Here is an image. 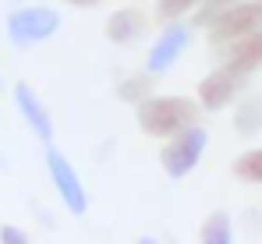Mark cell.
Instances as JSON below:
<instances>
[{
  "instance_id": "obj_7",
  "label": "cell",
  "mask_w": 262,
  "mask_h": 244,
  "mask_svg": "<svg viewBox=\"0 0 262 244\" xmlns=\"http://www.w3.org/2000/svg\"><path fill=\"white\" fill-rule=\"evenodd\" d=\"M248 81L245 75H234V71H227V68H213L206 78L199 81V106L202 110H209V114H220V110H227L230 103H237L241 99V92L248 88Z\"/></svg>"
},
{
  "instance_id": "obj_6",
  "label": "cell",
  "mask_w": 262,
  "mask_h": 244,
  "mask_svg": "<svg viewBox=\"0 0 262 244\" xmlns=\"http://www.w3.org/2000/svg\"><path fill=\"white\" fill-rule=\"evenodd\" d=\"M259 29H262V0H241L206 32V39H209V46L220 50V46H230V42L245 39Z\"/></svg>"
},
{
  "instance_id": "obj_1",
  "label": "cell",
  "mask_w": 262,
  "mask_h": 244,
  "mask_svg": "<svg viewBox=\"0 0 262 244\" xmlns=\"http://www.w3.org/2000/svg\"><path fill=\"white\" fill-rule=\"evenodd\" d=\"M135 117H138V127L149 138L167 142L181 131L195 127L199 117H202V106L191 96H149L142 106H135Z\"/></svg>"
},
{
  "instance_id": "obj_11",
  "label": "cell",
  "mask_w": 262,
  "mask_h": 244,
  "mask_svg": "<svg viewBox=\"0 0 262 244\" xmlns=\"http://www.w3.org/2000/svg\"><path fill=\"white\" fill-rule=\"evenodd\" d=\"M152 88H156V75H149L145 68L117 81V96H121L124 103H131V106H142V103H145L149 96H156Z\"/></svg>"
},
{
  "instance_id": "obj_5",
  "label": "cell",
  "mask_w": 262,
  "mask_h": 244,
  "mask_svg": "<svg viewBox=\"0 0 262 244\" xmlns=\"http://www.w3.org/2000/svg\"><path fill=\"white\" fill-rule=\"evenodd\" d=\"M191 32H195V25L191 21H167L163 25V32L156 36V42L149 46V53H145V71L149 75H167V71H174L177 60L184 57V50H188V42H191Z\"/></svg>"
},
{
  "instance_id": "obj_13",
  "label": "cell",
  "mask_w": 262,
  "mask_h": 244,
  "mask_svg": "<svg viewBox=\"0 0 262 244\" xmlns=\"http://www.w3.org/2000/svg\"><path fill=\"white\" fill-rule=\"evenodd\" d=\"M234 127H237V135L262 131V96H245L234 106Z\"/></svg>"
},
{
  "instance_id": "obj_16",
  "label": "cell",
  "mask_w": 262,
  "mask_h": 244,
  "mask_svg": "<svg viewBox=\"0 0 262 244\" xmlns=\"http://www.w3.org/2000/svg\"><path fill=\"white\" fill-rule=\"evenodd\" d=\"M202 0H156V18L167 25V21H181L184 14H191Z\"/></svg>"
},
{
  "instance_id": "obj_4",
  "label": "cell",
  "mask_w": 262,
  "mask_h": 244,
  "mask_svg": "<svg viewBox=\"0 0 262 244\" xmlns=\"http://www.w3.org/2000/svg\"><path fill=\"white\" fill-rule=\"evenodd\" d=\"M46 173H50V181H53V188H57V195H60V205H64L71 216H85L89 212L85 184H82L78 170L71 166V160H68L60 149H53V145H46Z\"/></svg>"
},
{
  "instance_id": "obj_20",
  "label": "cell",
  "mask_w": 262,
  "mask_h": 244,
  "mask_svg": "<svg viewBox=\"0 0 262 244\" xmlns=\"http://www.w3.org/2000/svg\"><path fill=\"white\" fill-rule=\"evenodd\" d=\"M128 4H135V0H128Z\"/></svg>"
},
{
  "instance_id": "obj_18",
  "label": "cell",
  "mask_w": 262,
  "mask_h": 244,
  "mask_svg": "<svg viewBox=\"0 0 262 244\" xmlns=\"http://www.w3.org/2000/svg\"><path fill=\"white\" fill-rule=\"evenodd\" d=\"M64 4H71V7H82V11H89V7H99L103 0H64Z\"/></svg>"
},
{
  "instance_id": "obj_19",
  "label": "cell",
  "mask_w": 262,
  "mask_h": 244,
  "mask_svg": "<svg viewBox=\"0 0 262 244\" xmlns=\"http://www.w3.org/2000/svg\"><path fill=\"white\" fill-rule=\"evenodd\" d=\"M138 244H160L156 237H138Z\"/></svg>"
},
{
  "instance_id": "obj_8",
  "label": "cell",
  "mask_w": 262,
  "mask_h": 244,
  "mask_svg": "<svg viewBox=\"0 0 262 244\" xmlns=\"http://www.w3.org/2000/svg\"><path fill=\"white\" fill-rule=\"evenodd\" d=\"M14 106H18V114H21V121L29 124V131L39 138V142H53V117H50V110H46V103L39 99V92L29 85V81H18L14 85Z\"/></svg>"
},
{
  "instance_id": "obj_14",
  "label": "cell",
  "mask_w": 262,
  "mask_h": 244,
  "mask_svg": "<svg viewBox=\"0 0 262 244\" xmlns=\"http://www.w3.org/2000/svg\"><path fill=\"white\" fill-rule=\"evenodd\" d=\"M234 4H241V0H202V4L195 7L191 25H195V29H202V32H209V29L216 25V21L230 11V7H234Z\"/></svg>"
},
{
  "instance_id": "obj_17",
  "label": "cell",
  "mask_w": 262,
  "mask_h": 244,
  "mask_svg": "<svg viewBox=\"0 0 262 244\" xmlns=\"http://www.w3.org/2000/svg\"><path fill=\"white\" fill-rule=\"evenodd\" d=\"M0 244H32V241H29V234H25L21 227L4 223V227H0Z\"/></svg>"
},
{
  "instance_id": "obj_15",
  "label": "cell",
  "mask_w": 262,
  "mask_h": 244,
  "mask_svg": "<svg viewBox=\"0 0 262 244\" xmlns=\"http://www.w3.org/2000/svg\"><path fill=\"white\" fill-rule=\"evenodd\" d=\"M234 177L241 184H262V145L259 149H248L234 160Z\"/></svg>"
},
{
  "instance_id": "obj_2",
  "label": "cell",
  "mask_w": 262,
  "mask_h": 244,
  "mask_svg": "<svg viewBox=\"0 0 262 244\" xmlns=\"http://www.w3.org/2000/svg\"><path fill=\"white\" fill-rule=\"evenodd\" d=\"M57 32H60V14L46 4H25V7H14L7 14V39L21 50L53 39Z\"/></svg>"
},
{
  "instance_id": "obj_3",
  "label": "cell",
  "mask_w": 262,
  "mask_h": 244,
  "mask_svg": "<svg viewBox=\"0 0 262 244\" xmlns=\"http://www.w3.org/2000/svg\"><path fill=\"white\" fill-rule=\"evenodd\" d=\"M206 145H209V131L202 127V124H195V127H188V131H181L174 138H167L163 142V149H160V163H163V173L167 177H188L202 156H206Z\"/></svg>"
},
{
  "instance_id": "obj_10",
  "label": "cell",
  "mask_w": 262,
  "mask_h": 244,
  "mask_svg": "<svg viewBox=\"0 0 262 244\" xmlns=\"http://www.w3.org/2000/svg\"><path fill=\"white\" fill-rule=\"evenodd\" d=\"M145 29H149V14L142 11V7H117L110 18H106V25H103V36L114 42V46H131V42H138L145 36Z\"/></svg>"
},
{
  "instance_id": "obj_12",
  "label": "cell",
  "mask_w": 262,
  "mask_h": 244,
  "mask_svg": "<svg viewBox=\"0 0 262 244\" xmlns=\"http://www.w3.org/2000/svg\"><path fill=\"white\" fill-rule=\"evenodd\" d=\"M199 244H234V219H230V212H209L206 216V223L199 227Z\"/></svg>"
},
{
  "instance_id": "obj_9",
  "label": "cell",
  "mask_w": 262,
  "mask_h": 244,
  "mask_svg": "<svg viewBox=\"0 0 262 244\" xmlns=\"http://www.w3.org/2000/svg\"><path fill=\"white\" fill-rule=\"evenodd\" d=\"M216 53H220V68H227L234 75H245V78L259 75L262 71V29L245 36V39L230 42V46H220Z\"/></svg>"
}]
</instances>
